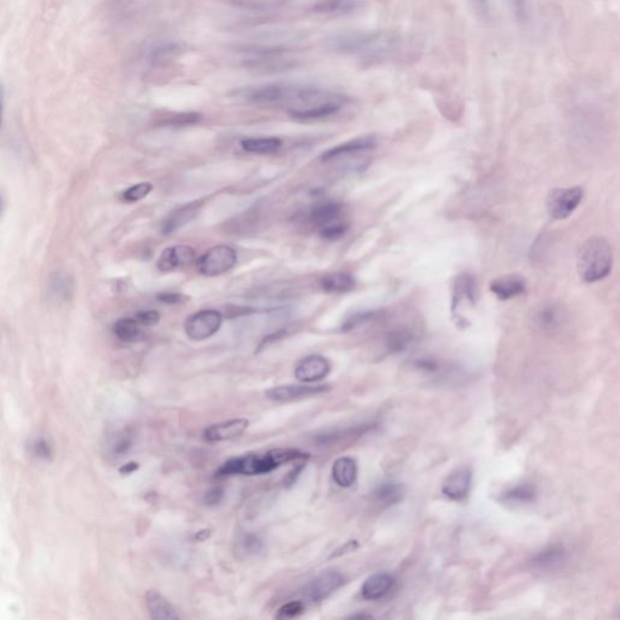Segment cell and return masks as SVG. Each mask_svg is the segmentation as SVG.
I'll list each match as a JSON object with an SVG mask.
<instances>
[{"mask_svg":"<svg viewBox=\"0 0 620 620\" xmlns=\"http://www.w3.org/2000/svg\"><path fill=\"white\" fill-rule=\"evenodd\" d=\"M4 110H5V87L4 84L0 82V130L3 127V122H4Z\"/></svg>","mask_w":620,"mask_h":620,"instance_id":"681fc988","label":"cell"},{"mask_svg":"<svg viewBox=\"0 0 620 620\" xmlns=\"http://www.w3.org/2000/svg\"><path fill=\"white\" fill-rule=\"evenodd\" d=\"M135 319L141 326H154L160 321V314L156 310H143L136 314Z\"/></svg>","mask_w":620,"mask_h":620,"instance_id":"7bdbcfd3","label":"cell"},{"mask_svg":"<svg viewBox=\"0 0 620 620\" xmlns=\"http://www.w3.org/2000/svg\"><path fill=\"white\" fill-rule=\"evenodd\" d=\"M490 290L496 297L506 301L525 294L526 282L518 274H508L494 279L493 282H491Z\"/></svg>","mask_w":620,"mask_h":620,"instance_id":"d6986e66","label":"cell"},{"mask_svg":"<svg viewBox=\"0 0 620 620\" xmlns=\"http://www.w3.org/2000/svg\"><path fill=\"white\" fill-rule=\"evenodd\" d=\"M344 583L346 577L342 573L337 571L323 572L306 584L303 594L310 602H321L342 588Z\"/></svg>","mask_w":620,"mask_h":620,"instance_id":"9c48e42d","label":"cell"},{"mask_svg":"<svg viewBox=\"0 0 620 620\" xmlns=\"http://www.w3.org/2000/svg\"><path fill=\"white\" fill-rule=\"evenodd\" d=\"M415 341H416V335L412 330H410L407 327H396L390 332H388L385 337V347L392 353H399L407 349Z\"/></svg>","mask_w":620,"mask_h":620,"instance_id":"f546056e","label":"cell"},{"mask_svg":"<svg viewBox=\"0 0 620 620\" xmlns=\"http://www.w3.org/2000/svg\"><path fill=\"white\" fill-rule=\"evenodd\" d=\"M229 3L245 10L268 11L282 6L284 0H229Z\"/></svg>","mask_w":620,"mask_h":620,"instance_id":"74e56055","label":"cell"},{"mask_svg":"<svg viewBox=\"0 0 620 620\" xmlns=\"http://www.w3.org/2000/svg\"><path fill=\"white\" fill-rule=\"evenodd\" d=\"M348 230H349V225L346 220H342L319 229V235L327 241H337L346 237Z\"/></svg>","mask_w":620,"mask_h":620,"instance_id":"f35d334b","label":"cell"},{"mask_svg":"<svg viewBox=\"0 0 620 620\" xmlns=\"http://www.w3.org/2000/svg\"><path fill=\"white\" fill-rule=\"evenodd\" d=\"M330 389L328 385H306V384H286L269 389L265 392L267 399L275 402H292L311 396L320 395Z\"/></svg>","mask_w":620,"mask_h":620,"instance_id":"30bf717a","label":"cell"},{"mask_svg":"<svg viewBox=\"0 0 620 620\" xmlns=\"http://www.w3.org/2000/svg\"><path fill=\"white\" fill-rule=\"evenodd\" d=\"M348 98L346 100H338V101H330V102L321 103L318 106L309 107L304 109H291V118L298 122H314V120H321V119L330 118L332 115H336L339 113V110L342 109L344 105L347 103Z\"/></svg>","mask_w":620,"mask_h":620,"instance_id":"ffe728a7","label":"cell"},{"mask_svg":"<svg viewBox=\"0 0 620 620\" xmlns=\"http://www.w3.org/2000/svg\"><path fill=\"white\" fill-rule=\"evenodd\" d=\"M511 13L518 23H527L530 21V0H508Z\"/></svg>","mask_w":620,"mask_h":620,"instance_id":"60d3db41","label":"cell"},{"mask_svg":"<svg viewBox=\"0 0 620 620\" xmlns=\"http://www.w3.org/2000/svg\"><path fill=\"white\" fill-rule=\"evenodd\" d=\"M375 146H377V139H375V136H361V137H356V139H351L348 142L341 143L336 147L327 149L321 154L320 160L323 163H327V161L337 159L341 156H346V155L358 154V153H363V151H372V149H375Z\"/></svg>","mask_w":620,"mask_h":620,"instance_id":"e0dca14e","label":"cell"},{"mask_svg":"<svg viewBox=\"0 0 620 620\" xmlns=\"http://www.w3.org/2000/svg\"><path fill=\"white\" fill-rule=\"evenodd\" d=\"M204 201H196L172 210L163 220L161 232L164 235H170L172 232H177L178 229L183 228L184 225L196 220V217L201 213Z\"/></svg>","mask_w":620,"mask_h":620,"instance_id":"5bb4252c","label":"cell"},{"mask_svg":"<svg viewBox=\"0 0 620 620\" xmlns=\"http://www.w3.org/2000/svg\"><path fill=\"white\" fill-rule=\"evenodd\" d=\"M203 115L196 112H186V113H175L168 115L159 122L160 127H192L196 124L201 123Z\"/></svg>","mask_w":620,"mask_h":620,"instance_id":"836d02e7","label":"cell"},{"mask_svg":"<svg viewBox=\"0 0 620 620\" xmlns=\"http://www.w3.org/2000/svg\"><path fill=\"white\" fill-rule=\"evenodd\" d=\"M380 311H359L356 314H351L348 316L347 320L343 323L342 330L348 331L356 330L358 327L368 325V324L373 323L377 319L382 316Z\"/></svg>","mask_w":620,"mask_h":620,"instance_id":"8d00e7d4","label":"cell"},{"mask_svg":"<svg viewBox=\"0 0 620 620\" xmlns=\"http://www.w3.org/2000/svg\"><path fill=\"white\" fill-rule=\"evenodd\" d=\"M308 453L299 449H277L264 453H250L240 457L230 458L220 465L216 476H232V475H263L278 469L282 464L294 461L308 459Z\"/></svg>","mask_w":620,"mask_h":620,"instance_id":"7a4b0ae2","label":"cell"},{"mask_svg":"<svg viewBox=\"0 0 620 620\" xmlns=\"http://www.w3.org/2000/svg\"><path fill=\"white\" fill-rule=\"evenodd\" d=\"M115 337L124 343H135L141 341L143 332L136 319L124 318L118 320L113 326Z\"/></svg>","mask_w":620,"mask_h":620,"instance_id":"4dcf8cb0","label":"cell"},{"mask_svg":"<svg viewBox=\"0 0 620 620\" xmlns=\"http://www.w3.org/2000/svg\"><path fill=\"white\" fill-rule=\"evenodd\" d=\"M4 210H5V196H4V194H3V193H1V191H0V217H1V215H3V213H4Z\"/></svg>","mask_w":620,"mask_h":620,"instance_id":"816d5d0a","label":"cell"},{"mask_svg":"<svg viewBox=\"0 0 620 620\" xmlns=\"http://www.w3.org/2000/svg\"><path fill=\"white\" fill-rule=\"evenodd\" d=\"M404 486L395 481L382 482L373 491V497L383 506H394L404 497Z\"/></svg>","mask_w":620,"mask_h":620,"instance_id":"f1b7e54d","label":"cell"},{"mask_svg":"<svg viewBox=\"0 0 620 620\" xmlns=\"http://www.w3.org/2000/svg\"><path fill=\"white\" fill-rule=\"evenodd\" d=\"M351 618H354V619H368V618H372V616H370V614H365V613H360V614H354V616H351Z\"/></svg>","mask_w":620,"mask_h":620,"instance_id":"f5cc1de1","label":"cell"},{"mask_svg":"<svg viewBox=\"0 0 620 620\" xmlns=\"http://www.w3.org/2000/svg\"><path fill=\"white\" fill-rule=\"evenodd\" d=\"M325 44L333 53L363 61H394L405 56L408 39L396 31H349L332 34L326 38Z\"/></svg>","mask_w":620,"mask_h":620,"instance_id":"6da1fadb","label":"cell"},{"mask_svg":"<svg viewBox=\"0 0 620 620\" xmlns=\"http://www.w3.org/2000/svg\"><path fill=\"white\" fill-rule=\"evenodd\" d=\"M473 481V471L469 466H459L453 470L442 485V493L452 501H463L469 493Z\"/></svg>","mask_w":620,"mask_h":620,"instance_id":"4fadbf2b","label":"cell"},{"mask_svg":"<svg viewBox=\"0 0 620 620\" xmlns=\"http://www.w3.org/2000/svg\"><path fill=\"white\" fill-rule=\"evenodd\" d=\"M73 280L68 274L61 270L51 274L48 284V298L50 303L60 306L62 303L70 301V298L73 296Z\"/></svg>","mask_w":620,"mask_h":620,"instance_id":"7402d4cb","label":"cell"},{"mask_svg":"<svg viewBox=\"0 0 620 620\" xmlns=\"http://www.w3.org/2000/svg\"><path fill=\"white\" fill-rule=\"evenodd\" d=\"M331 371V363L323 356H309L301 360L294 368V375L302 383H315L326 378Z\"/></svg>","mask_w":620,"mask_h":620,"instance_id":"7c38bea8","label":"cell"},{"mask_svg":"<svg viewBox=\"0 0 620 620\" xmlns=\"http://www.w3.org/2000/svg\"><path fill=\"white\" fill-rule=\"evenodd\" d=\"M262 549H263V542L257 535L245 533L237 539V552L239 556L250 557V556L257 555L258 552H261Z\"/></svg>","mask_w":620,"mask_h":620,"instance_id":"e575fe53","label":"cell"},{"mask_svg":"<svg viewBox=\"0 0 620 620\" xmlns=\"http://www.w3.org/2000/svg\"><path fill=\"white\" fill-rule=\"evenodd\" d=\"M478 299V284L471 274H459L452 286L451 311L457 325L465 326L469 310L473 309Z\"/></svg>","mask_w":620,"mask_h":620,"instance_id":"5b68a950","label":"cell"},{"mask_svg":"<svg viewBox=\"0 0 620 620\" xmlns=\"http://www.w3.org/2000/svg\"><path fill=\"white\" fill-rule=\"evenodd\" d=\"M303 611H304V604L301 601H291L289 604H285L282 607L279 608L277 618L278 619H291V618L301 616Z\"/></svg>","mask_w":620,"mask_h":620,"instance_id":"b9f144b4","label":"cell"},{"mask_svg":"<svg viewBox=\"0 0 620 620\" xmlns=\"http://www.w3.org/2000/svg\"><path fill=\"white\" fill-rule=\"evenodd\" d=\"M332 476L336 483L343 488L354 485L358 478V465L351 457L338 458L332 466Z\"/></svg>","mask_w":620,"mask_h":620,"instance_id":"4316f807","label":"cell"},{"mask_svg":"<svg viewBox=\"0 0 620 620\" xmlns=\"http://www.w3.org/2000/svg\"><path fill=\"white\" fill-rule=\"evenodd\" d=\"M223 321V315L218 310L205 309L196 311L186 320L184 330L193 341H204L218 332Z\"/></svg>","mask_w":620,"mask_h":620,"instance_id":"ba28073f","label":"cell"},{"mask_svg":"<svg viewBox=\"0 0 620 620\" xmlns=\"http://www.w3.org/2000/svg\"><path fill=\"white\" fill-rule=\"evenodd\" d=\"M582 199L583 189L580 187L556 188L547 196V213L554 220H566L579 206Z\"/></svg>","mask_w":620,"mask_h":620,"instance_id":"52a82bcc","label":"cell"},{"mask_svg":"<svg viewBox=\"0 0 620 620\" xmlns=\"http://www.w3.org/2000/svg\"><path fill=\"white\" fill-rule=\"evenodd\" d=\"M146 604L151 619L172 620L178 619L180 616L176 609L161 594L155 590H149L146 595Z\"/></svg>","mask_w":620,"mask_h":620,"instance_id":"cb8c5ba5","label":"cell"},{"mask_svg":"<svg viewBox=\"0 0 620 620\" xmlns=\"http://www.w3.org/2000/svg\"><path fill=\"white\" fill-rule=\"evenodd\" d=\"M139 468V465L137 463H127V464L124 465L123 468L120 469V473L122 474H131L134 473L136 469Z\"/></svg>","mask_w":620,"mask_h":620,"instance_id":"f907efd6","label":"cell"},{"mask_svg":"<svg viewBox=\"0 0 620 620\" xmlns=\"http://www.w3.org/2000/svg\"><path fill=\"white\" fill-rule=\"evenodd\" d=\"M131 447H132V437L129 434H122L115 439L113 444V453L118 456H123L130 451Z\"/></svg>","mask_w":620,"mask_h":620,"instance_id":"ee69618b","label":"cell"},{"mask_svg":"<svg viewBox=\"0 0 620 620\" xmlns=\"http://www.w3.org/2000/svg\"><path fill=\"white\" fill-rule=\"evenodd\" d=\"M196 250L188 245H176L164 250L156 262L160 272H170L178 267L192 264L196 261Z\"/></svg>","mask_w":620,"mask_h":620,"instance_id":"2e32d148","label":"cell"},{"mask_svg":"<svg viewBox=\"0 0 620 620\" xmlns=\"http://www.w3.org/2000/svg\"><path fill=\"white\" fill-rule=\"evenodd\" d=\"M156 298L159 299L160 302L171 304V306L183 304L189 299L186 294H175V292H161V294H158Z\"/></svg>","mask_w":620,"mask_h":620,"instance_id":"bcb514c9","label":"cell"},{"mask_svg":"<svg viewBox=\"0 0 620 620\" xmlns=\"http://www.w3.org/2000/svg\"><path fill=\"white\" fill-rule=\"evenodd\" d=\"M182 50H183V46H181L180 43L165 41L163 44L151 48V51L148 53V60L151 65H163L165 62H169L172 58H176L177 55H180Z\"/></svg>","mask_w":620,"mask_h":620,"instance_id":"1f68e13d","label":"cell"},{"mask_svg":"<svg viewBox=\"0 0 620 620\" xmlns=\"http://www.w3.org/2000/svg\"><path fill=\"white\" fill-rule=\"evenodd\" d=\"M344 208L338 201H324L314 205L309 213V220L319 229L343 220Z\"/></svg>","mask_w":620,"mask_h":620,"instance_id":"44dd1931","label":"cell"},{"mask_svg":"<svg viewBox=\"0 0 620 620\" xmlns=\"http://www.w3.org/2000/svg\"><path fill=\"white\" fill-rule=\"evenodd\" d=\"M225 497V492L220 487H215L208 491L204 498V502L206 506H216L222 502V499Z\"/></svg>","mask_w":620,"mask_h":620,"instance_id":"7dc6e473","label":"cell"},{"mask_svg":"<svg viewBox=\"0 0 620 620\" xmlns=\"http://www.w3.org/2000/svg\"><path fill=\"white\" fill-rule=\"evenodd\" d=\"M246 70L257 74L284 73L287 70H294L297 67V61L292 58L284 55H272V56H256L244 62Z\"/></svg>","mask_w":620,"mask_h":620,"instance_id":"8fae6325","label":"cell"},{"mask_svg":"<svg viewBox=\"0 0 620 620\" xmlns=\"http://www.w3.org/2000/svg\"><path fill=\"white\" fill-rule=\"evenodd\" d=\"M249 428V420L245 418L225 420L216 424L210 425L204 430V439L208 442L232 440L245 433Z\"/></svg>","mask_w":620,"mask_h":620,"instance_id":"9a60e30c","label":"cell"},{"mask_svg":"<svg viewBox=\"0 0 620 620\" xmlns=\"http://www.w3.org/2000/svg\"><path fill=\"white\" fill-rule=\"evenodd\" d=\"M33 451L36 453V456L43 459H49L53 456V449L49 442L46 439H38L33 444Z\"/></svg>","mask_w":620,"mask_h":620,"instance_id":"f6af8a7d","label":"cell"},{"mask_svg":"<svg viewBox=\"0 0 620 620\" xmlns=\"http://www.w3.org/2000/svg\"><path fill=\"white\" fill-rule=\"evenodd\" d=\"M503 498L506 502L520 503V504H526V503L535 502L537 498V490L535 486L530 483H521V485L511 487L509 490L503 493Z\"/></svg>","mask_w":620,"mask_h":620,"instance_id":"d6a6232c","label":"cell"},{"mask_svg":"<svg viewBox=\"0 0 620 620\" xmlns=\"http://www.w3.org/2000/svg\"><path fill=\"white\" fill-rule=\"evenodd\" d=\"M535 320L538 321L540 326L545 328L559 326L563 320L562 310L554 304L542 306L535 314Z\"/></svg>","mask_w":620,"mask_h":620,"instance_id":"d590c367","label":"cell"},{"mask_svg":"<svg viewBox=\"0 0 620 620\" xmlns=\"http://www.w3.org/2000/svg\"><path fill=\"white\" fill-rule=\"evenodd\" d=\"M298 86L289 84H265L260 86H247L232 91V97L237 101L252 105H275V103H294L297 96Z\"/></svg>","mask_w":620,"mask_h":620,"instance_id":"277c9868","label":"cell"},{"mask_svg":"<svg viewBox=\"0 0 620 620\" xmlns=\"http://www.w3.org/2000/svg\"><path fill=\"white\" fill-rule=\"evenodd\" d=\"M360 6V0H318L311 11L326 16H343L354 13Z\"/></svg>","mask_w":620,"mask_h":620,"instance_id":"484cf974","label":"cell"},{"mask_svg":"<svg viewBox=\"0 0 620 620\" xmlns=\"http://www.w3.org/2000/svg\"><path fill=\"white\" fill-rule=\"evenodd\" d=\"M151 189H153V186L151 183L142 182V183H137L125 189L120 198L124 203H136V201H142L143 198H146L151 192Z\"/></svg>","mask_w":620,"mask_h":620,"instance_id":"ab89813d","label":"cell"},{"mask_svg":"<svg viewBox=\"0 0 620 620\" xmlns=\"http://www.w3.org/2000/svg\"><path fill=\"white\" fill-rule=\"evenodd\" d=\"M237 262L235 250L228 245H216L198 258L196 269L201 275L213 278L232 270Z\"/></svg>","mask_w":620,"mask_h":620,"instance_id":"8992f818","label":"cell"},{"mask_svg":"<svg viewBox=\"0 0 620 620\" xmlns=\"http://www.w3.org/2000/svg\"><path fill=\"white\" fill-rule=\"evenodd\" d=\"M240 146L251 154H274L282 149V141L278 137H249L242 139Z\"/></svg>","mask_w":620,"mask_h":620,"instance_id":"83f0119b","label":"cell"},{"mask_svg":"<svg viewBox=\"0 0 620 620\" xmlns=\"http://www.w3.org/2000/svg\"><path fill=\"white\" fill-rule=\"evenodd\" d=\"M394 583L395 580L389 573L385 572L375 573L363 582L361 587V596L368 601L380 600L392 590Z\"/></svg>","mask_w":620,"mask_h":620,"instance_id":"603a6c76","label":"cell"},{"mask_svg":"<svg viewBox=\"0 0 620 620\" xmlns=\"http://www.w3.org/2000/svg\"><path fill=\"white\" fill-rule=\"evenodd\" d=\"M568 559L566 547L561 544H554L537 552L533 559L530 560L532 567L535 571L550 572L561 567Z\"/></svg>","mask_w":620,"mask_h":620,"instance_id":"ac0fdd59","label":"cell"},{"mask_svg":"<svg viewBox=\"0 0 620 620\" xmlns=\"http://www.w3.org/2000/svg\"><path fill=\"white\" fill-rule=\"evenodd\" d=\"M613 249L604 237H589L584 241L577 255V269L584 282H601L611 273Z\"/></svg>","mask_w":620,"mask_h":620,"instance_id":"3957f363","label":"cell"},{"mask_svg":"<svg viewBox=\"0 0 620 620\" xmlns=\"http://www.w3.org/2000/svg\"><path fill=\"white\" fill-rule=\"evenodd\" d=\"M320 287L326 294H347L354 290L356 286V279L353 275L343 272L325 274L320 279Z\"/></svg>","mask_w":620,"mask_h":620,"instance_id":"d4e9b609","label":"cell"},{"mask_svg":"<svg viewBox=\"0 0 620 620\" xmlns=\"http://www.w3.org/2000/svg\"><path fill=\"white\" fill-rule=\"evenodd\" d=\"M471 1H473L474 9H476L479 16L482 17V18H487L490 16V0H471Z\"/></svg>","mask_w":620,"mask_h":620,"instance_id":"c3c4849f","label":"cell"}]
</instances>
